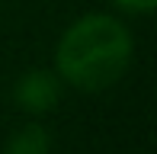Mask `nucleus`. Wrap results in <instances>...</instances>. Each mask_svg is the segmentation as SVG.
I'll return each mask as SVG.
<instances>
[{"instance_id": "1", "label": "nucleus", "mask_w": 157, "mask_h": 154, "mask_svg": "<svg viewBox=\"0 0 157 154\" xmlns=\"http://www.w3.org/2000/svg\"><path fill=\"white\" fill-rule=\"evenodd\" d=\"M58 77L77 90H106L132 64V36L116 16L90 13L64 29L55 52Z\"/></svg>"}, {"instance_id": "2", "label": "nucleus", "mask_w": 157, "mask_h": 154, "mask_svg": "<svg viewBox=\"0 0 157 154\" xmlns=\"http://www.w3.org/2000/svg\"><path fill=\"white\" fill-rule=\"evenodd\" d=\"M61 87L64 80L55 71H29L16 80L13 87V100L23 113H32V116H42L48 109L58 106L61 100Z\"/></svg>"}, {"instance_id": "3", "label": "nucleus", "mask_w": 157, "mask_h": 154, "mask_svg": "<svg viewBox=\"0 0 157 154\" xmlns=\"http://www.w3.org/2000/svg\"><path fill=\"white\" fill-rule=\"evenodd\" d=\"M52 151V141H48V132L42 129L39 122H26L19 125L10 135L3 154H48Z\"/></svg>"}, {"instance_id": "4", "label": "nucleus", "mask_w": 157, "mask_h": 154, "mask_svg": "<svg viewBox=\"0 0 157 154\" xmlns=\"http://www.w3.org/2000/svg\"><path fill=\"white\" fill-rule=\"evenodd\" d=\"M112 3L122 6V10H128V13H151L157 0H112Z\"/></svg>"}]
</instances>
